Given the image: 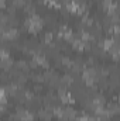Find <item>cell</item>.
Masks as SVG:
<instances>
[{
    "instance_id": "6da1fadb",
    "label": "cell",
    "mask_w": 120,
    "mask_h": 121,
    "mask_svg": "<svg viewBox=\"0 0 120 121\" xmlns=\"http://www.w3.org/2000/svg\"><path fill=\"white\" fill-rule=\"evenodd\" d=\"M18 117H20L21 120H24V121L31 120V114H30V113H27V111H23V110L18 113Z\"/></svg>"
}]
</instances>
